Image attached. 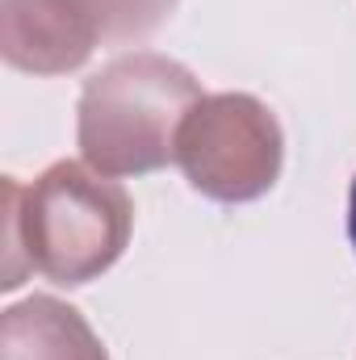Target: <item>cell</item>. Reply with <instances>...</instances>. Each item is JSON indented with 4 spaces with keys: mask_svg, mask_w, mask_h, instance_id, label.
Instances as JSON below:
<instances>
[{
    "mask_svg": "<svg viewBox=\"0 0 356 360\" xmlns=\"http://www.w3.org/2000/svg\"><path fill=\"white\" fill-rule=\"evenodd\" d=\"M130 197L113 176L84 164H55L30 188L4 180V289L21 264L55 285H84L109 269L130 239Z\"/></svg>",
    "mask_w": 356,
    "mask_h": 360,
    "instance_id": "6da1fadb",
    "label": "cell"
},
{
    "mask_svg": "<svg viewBox=\"0 0 356 360\" xmlns=\"http://www.w3.org/2000/svg\"><path fill=\"white\" fill-rule=\"evenodd\" d=\"M201 101L197 80L164 55H122L80 96V151L105 176H143L177 160V134Z\"/></svg>",
    "mask_w": 356,
    "mask_h": 360,
    "instance_id": "7a4b0ae2",
    "label": "cell"
},
{
    "mask_svg": "<svg viewBox=\"0 0 356 360\" xmlns=\"http://www.w3.org/2000/svg\"><path fill=\"white\" fill-rule=\"evenodd\" d=\"M177 164L193 188L218 201H252L281 172V130L243 92L201 96L177 134Z\"/></svg>",
    "mask_w": 356,
    "mask_h": 360,
    "instance_id": "3957f363",
    "label": "cell"
},
{
    "mask_svg": "<svg viewBox=\"0 0 356 360\" xmlns=\"http://www.w3.org/2000/svg\"><path fill=\"white\" fill-rule=\"evenodd\" d=\"M177 0H4L0 46L21 72L59 76L89 59L101 42L151 34Z\"/></svg>",
    "mask_w": 356,
    "mask_h": 360,
    "instance_id": "277c9868",
    "label": "cell"
},
{
    "mask_svg": "<svg viewBox=\"0 0 356 360\" xmlns=\"http://www.w3.org/2000/svg\"><path fill=\"white\" fill-rule=\"evenodd\" d=\"M0 360H105L92 327L55 297H30L4 310Z\"/></svg>",
    "mask_w": 356,
    "mask_h": 360,
    "instance_id": "5b68a950",
    "label": "cell"
},
{
    "mask_svg": "<svg viewBox=\"0 0 356 360\" xmlns=\"http://www.w3.org/2000/svg\"><path fill=\"white\" fill-rule=\"evenodd\" d=\"M348 239L356 248V180H352V193H348Z\"/></svg>",
    "mask_w": 356,
    "mask_h": 360,
    "instance_id": "8992f818",
    "label": "cell"
}]
</instances>
